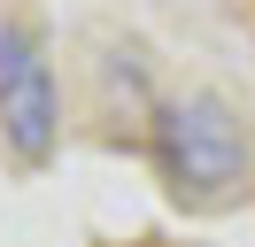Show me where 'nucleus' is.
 <instances>
[{
    "label": "nucleus",
    "mask_w": 255,
    "mask_h": 247,
    "mask_svg": "<svg viewBox=\"0 0 255 247\" xmlns=\"http://www.w3.org/2000/svg\"><path fill=\"white\" fill-rule=\"evenodd\" d=\"M162 162L186 193H224L248 178V131L217 93H186L162 108Z\"/></svg>",
    "instance_id": "obj_1"
},
{
    "label": "nucleus",
    "mask_w": 255,
    "mask_h": 247,
    "mask_svg": "<svg viewBox=\"0 0 255 247\" xmlns=\"http://www.w3.org/2000/svg\"><path fill=\"white\" fill-rule=\"evenodd\" d=\"M54 70L47 46L31 23H0V139L23 154V162H47L54 154Z\"/></svg>",
    "instance_id": "obj_2"
}]
</instances>
